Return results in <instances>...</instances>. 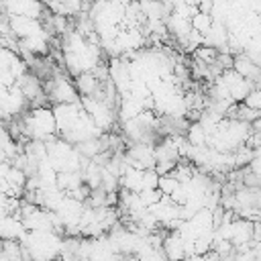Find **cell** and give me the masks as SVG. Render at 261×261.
I'll return each mask as SVG.
<instances>
[{
    "label": "cell",
    "instance_id": "cell-1",
    "mask_svg": "<svg viewBox=\"0 0 261 261\" xmlns=\"http://www.w3.org/2000/svg\"><path fill=\"white\" fill-rule=\"evenodd\" d=\"M186 139L192 147H206L208 145V133L204 130V126L200 122H194L190 124L188 133H186Z\"/></svg>",
    "mask_w": 261,
    "mask_h": 261
},
{
    "label": "cell",
    "instance_id": "cell-2",
    "mask_svg": "<svg viewBox=\"0 0 261 261\" xmlns=\"http://www.w3.org/2000/svg\"><path fill=\"white\" fill-rule=\"evenodd\" d=\"M192 57H196V59H200L202 63H206V65H212L216 59H218V49H214V47H206V45H202Z\"/></svg>",
    "mask_w": 261,
    "mask_h": 261
},
{
    "label": "cell",
    "instance_id": "cell-3",
    "mask_svg": "<svg viewBox=\"0 0 261 261\" xmlns=\"http://www.w3.org/2000/svg\"><path fill=\"white\" fill-rule=\"evenodd\" d=\"M179 186H181V184H179L173 175H163V177H159V186H157V190H159L163 196H167V198H169V196H171Z\"/></svg>",
    "mask_w": 261,
    "mask_h": 261
},
{
    "label": "cell",
    "instance_id": "cell-4",
    "mask_svg": "<svg viewBox=\"0 0 261 261\" xmlns=\"http://www.w3.org/2000/svg\"><path fill=\"white\" fill-rule=\"evenodd\" d=\"M245 104H247L249 108H253V110H259V112H261V90H253V92L249 94V98L245 100Z\"/></svg>",
    "mask_w": 261,
    "mask_h": 261
},
{
    "label": "cell",
    "instance_id": "cell-5",
    "mask_svg": "<svg viewBox=\"0 0 261 261\" xmlns=\"http://www.w3.org/2000/svg\"><path fill=\"white\" fill-rule=\"evenodd\" d=\"M49 261H65V259H63V257H51Z\"/></svg>",
    "mask_w": 261,
    "mask_h": 261
}]
</instances>
